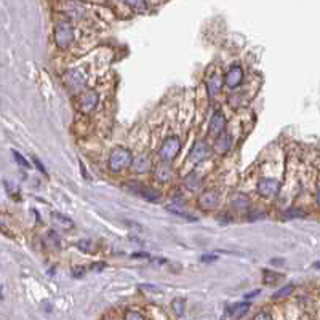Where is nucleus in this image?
Here are the masks:
<instances>
[{
	"label": "nucleus",
	"mask_w": 320,
	"mask_h": 320,
	"mask_svg": "<svg viewBox=\"0 0 320 320\" xmlns=\"http://www.w3.org/2000/svg\"><path fill=\"white\" fill-rule=\"evenodd\" d=\"M51 218H53V223L56 224L58 228H61L63 231H71L74 229V221L69 218V216L63 215V213H51Z\"/></svg>",
	"instance_id": "4468645a"
},
{
	"label": "nucleus",
	"mask_w": 320,
	"mask_h": 320,
	"mask_svg": "<svg viewBox=\"0 0 320 320\" xmlns=\"http://www.w3.org/2000/svg\"><path fill=\"white\" fill-rule=\"evenodd\" d=\"M304 216H306V213L302 210H299V208H290V210H287L283 213L285 220H296V218H304Z\"/></svg>",
	"instance_id": "aec40b11"
},
{
	"label": "nucleus",
	"mask_w": 320,
	"mask_h": 320,
	"mask_svg": "<svg viewBox=\"0 0 320 320\" xmlns=\"http://www.w3.org/2000/svg\"><path fill=\"white\" fill-rule=\"evenodd\" d=\"M98 93L93 90H83L79 98H77V106H79V111L82 114H91V112L96 109L98 106Z\"/></svg>",
	"instance_id": "20e7f679"
},
{
	"label": "nucleus",
	"mask_w": 320,
	"mask_h": 320,
	"mask_svg": "<svg viewBox=\"0 0 320 320\" xmlns=\"http://www.w3.org/2000/svg\"><path fill=\"white\" fill-rule=\"evenodd\" d=\"M232 148V136L226 132H223L220 136H216V144H215V151L224 155L228 154L229 149Z\"/></svg>",
	"instance_id": "f8f14e48"
},
{
	"label": "nucleus",
	"mask_w": 320,
	"mask_h": 320,
	"mask_svg": "<svg viewBox=\"0 0 320 320\" xmlns=\"http://www.w3.org/2000/svg\"><path fill=\"white\" fill-rule=\"evenodd\" d=\"M171 309L178 317L184 315V309H186V301L183 298H175L171 301Z\"/></svg>",
	"instance_id": "f3484780"
},
{
	"label": "nucleus",
	"mask_w": 320,
	"mask_h": 320,
	"mask_svg": "<svg viewBox=\"0 0 320 320\" xmlns=\"http://www.w3.org/2000/svg\"><path fill=\"white\" fill-rule=\"evenodd\" d=\"M181 151V140L178 136H168L165 141L162 143V148L159 151V155L162 160L171 162L173 159H176V155Z\"/></svg>",
	"instance_id": "7ed1b4c3"
},
{
	"label": "nucleus",
	"mask_w": 320,
	"mask_h": 320,
	"mask_svg": "<svg viewBox=\"0 0 320 320\" xmlns=\"http://www.w3.org/2000/svg\"><path fill=\"white\" fill-rule=\"evenodd\" d=\"M198 206L203 210H213L220 203V192L216 189H206L198 195Z\"/></svg>",
	"instance_id": "423d86ee"
},
{
	"label": "nucleus",
	"mask_w": 320,
	"mask_h": 320,
	"mask_svg": "<svg viewBox=\"0 0 320 320\" xmlns=\"http://www.w3.org/2000/svg\"><path fill=\"white\" fill-rule=\"evenodd\" d=\"M258 194H261L263 197H274L275 194L279 192L280 184L277 179H272V178H263L258 181Z\"/></svg>",
	"instance_id": "0eeeda50"
},
{
	"label": "nucleus",
	"mask_w": 320,
	"mask_h": 320,
	"mask_svg": "<svg viewBox=\"0 0 320 320\" xmlns=\"http://www.w3.org/2000/svg\"><path fill=\"white\" fill-rule=\"evenodd\" d=\"M122 2H125L130 8H133L136 12H143L148 7V0H122Z\"/></svg>",
	"instance_id": "6ab92c4d"
},
{
	"label": "nucleus",
	"mask_w": 320,
	"mask_h": 320,
	"mask_svg": "<svg viewBox=\"0 0 320 320\" xmlns=\"http://www.w3.org/2000/svg\"><path fill=\"white\" fill-rule=\"evenodd\" d=\"M315 200H317V205L320 206V187L317 189V194H315Z\"/></svg>",
	"instance_id": "7c9ffc66"
},
{
	"label": "nucleus",
	"mask_w": 320,
	"mask_h": 320,
	"mask_svg": "<svg viewBox=\"0 0 320 320\" xmlns=\"http://www.w3.org/2000/svg\"><path fill=\"white\" fill-rule=\"evenodd\" d=\"M314 267H320V263H315V264H314Z\"/></svg>",
	"instance_id": "2f4dec72"
},
{
	"label": "nucleus",
	"mask_w": 320,
	"mask_h": 320,
	"mask_svg": "<svg viewBox=\"0 0 320 320\" xmlns=\"http://www.w3.org/2000/svg\"><path fill=\"white\" fill-rule=\"evenodd\" d=\"M255 318H256V320H259V318H272V315H271L269 312H261V314H256Z\"/></svg>",
	"instance_id": "cd10ccee"
},
{
	"label": "nucleus",
	"mask_w": 320,
	"mask_h": 320,
	"mask_svg": "<svg viewBox=\"0 0 320 320\" xmlns=\"http://www.w3.org/2000/svg\"><path fill=\"white\" fill-rule=\"evenodd\" d=\"M154 178H155V181H159V183H170L173 179V170L168 165V162L162 160V163H159V165L155 167Z\"/></svg>",
	"instance_id": "9b49d317"
},
{
	"label": "nucleus",
	"mask_w": 320,
	"mask_h": 320,
	"mask_svg": "<svg viewBox=\"0 0 320 320\" xmlns=\"http://www.w3.org/2000/svg\"><path fill=\"white\" fill-rule=\"evenodd\" d=\"M133 154L130 149L122 148V146H116L109 155V170L112 173H120L125 168H130L133 165Z\"/></svg>",
	"instance_id": "f257e3e1"
},
{
	"label": "nucleus",
	"mask_w": 320,
	"mask_h": 320,
	"mask_svg": "<svg viewBox=\"0 0 320 320\" xmlns=\"http://www.w3.org/2000/svg\"><path fill=\"white\" fill-rule=\"evenodd\" d=\"M282 277V275L280 274H274L272 271H266L264 272V280L267 282V283H275V280H279Z\"/></svg>",
	"instance_id": "5701e85b"
},
{
	"label": "nucleus",
	"mask_w": 320,
	"mask_h": 320,
	"mask_svg": "<svg viewBox=\"0 0 320 320\" xmlns=\"http://www.w3.org/2000/svg\"><path fill=\"white\" fill-rule=\"evenodd\" d=\"M104 267H106V264H104V263H94V264H91V266H90V269H91V271H94V272H99L101 269H104Z\"/></svg>",
	"instance_id": "a878e982"
},
{
	"label": "nucleus",
	"mask_w": 320,
	"mask_h": 320,
	"mask_svg": "<svg viewBox=\"0 0 320 320\" xmlns=\"http://www.w3.org/2000/svg\"><path fill=\"white\" fill-rule=\"evenodd\" d=\"M242 82H244V69L237 64L232 66L226 72V75H224V85L231 90L237 88L239 85H242Z\"/></svg>",
	"instance_id": "6e6552de"
},
{
	"label": "nucleus",
	"mask_w": 320,
	"mask_h": 320,
	"mask_svg": "<svg viewBox=\"0 0 320 320\" xmlns=\"http://www.w3.org/2000/svg\"><path fill=\"white\" fill-rule=\"evenodd\" d=\"M250 304L248 302H236V304L228 306V315L231 317H242L248 312Z\"/></svg>",
	"instance_id": "2eb2a0df"
},
{
	"label": "nucleus",
	"mask_w": 320,
	"mask_h": 320,
	"mask_svg": "<svg viewBox=\"0 0 320 320\" xmlns=\"http://www.w3.org/2000/svg\"><path fill=\"white\" fill-rule=\"evenodd\" d=\"M53 37H55V43L58 48L66 50L67 47L72 45V42L75 39V34H74V28L72 24L69 21H59L55 26V32H53Z\"/></svg>",
	"instance_id": "f03ea898"
},
{
	"label": "nucleus",
	"mask_w": 320,
	"mask_h": 320,
	"mask_svg": "<svg viewBox=\"0 0 320 320\" xmlns=\"http://www.w3.org/2000/svg\"><path fill=\"white\" fill-rule=\"evenodd\" d=\"M133 167H135V171H138V173H146L152 168V163L146 155H141L140 159L133 160Z\"/></svg>",
	"instance_id": "dca6fc26"
},
{
	"label": "nucleus",
	"mask_w": 320,
	"mask_h": 320,
	"mask_svg": "<svg viewBox=\"0 0 320 320\" xmlns=\"http://www.w3.org/2000/svg\"><path fill=\"white\" fill-rule=\"evenodd\" d=\"M132 258H149L148 253H133Z\"/></svg>",
	"instance_id": "c756f323"
},
{
	"label": "nucleus",
	"mask_w": 320,
	"mask_h": 320,
	"mask_svg": "<svg viewBox=\"0 0 320 320\" xmlns=\"http://www.w3.org/2000/svg\"><path fill=\"white\" fill-rule=\"evenodd\" d=\"M34 163H36V167L39 168V171L42 173V175H45V176H48V173H47V168H45V167H43V163L40 162V159L37 157V155H36V157H34Z\"/></svg>",
	"instance_id": "393cba45"
},
{
	"label": "nucleus",
	"mask_w": 320,
	"mask_h": 320,
	"mask_svg": "<svg viewBox=\"0 0 320 320\" xmlns=\"http://www.w3.org/2000/svg\"><path fill=\"white\" fill-rule=\"evenodd\" d=\"M135 194L138 195H141L143 198H146V200H149V202H159L160 198H162V194L157 191V189H154L151 186H141V184H136L135 189L133 187H130Z\"/></svg>",
	"instance_id": "9d476101"
},
{
	"label": "nucleus",
	"mask_w": 320,
	"mask_h": 320,
	"mask_svg": "<svg viewBox=\"0 0 320 320\" xmlns=\"http://www.w3.org/2000/svg\"><path fill=\"white\" fill-rule=\"evenodd\" d=\"M293 290H295V285L293 283H287L285 285V287H282V288H279L277 291L274 293V299H283V298H288L291 293H293Z\"/></svg>",
	"instance_id": "a211bd4d"
},
{
	"label": "nucleus",
	"mask_w": 320,
	"mask_h": 320,
	"mask_svg": "<svg viewBox=\"0 0 320 320\" xmlns=\"http://www.w3.org/2000/svg\"><path fill=\"white\" fill-rule=\"evenodd\" d=\"M216 259H218V256H216V255H203L202 256L203 263H213V261H216Z\"/></svg>",
	"instance_id": "bb28decb"
},
{
	"label": "nucleus",
	"mask_w": 320,
	"mask_h": 320,
	"mask_svg": "<svg viewBox=\"0 0 320 320\" xmlns=\"http://www.w3.org/2000/svg\"><path fill=\"white\" fill-rule=\"evenodd\" d=\"M125 318H128V320H144L146 315H143L140 312H133V310H128V312L125 314Z\"/></svg>",
	"instance_id": "b1692460"
},
{
	"label": "nucleus",
	"mask_w": 320,
	"mask_h": 320,
	"mask_svg": "<svg viewBox=\"0 0 320 320\" xmlns=\"http://www.w3.org/2000/svg\"><path fill=\"white\" fill-rule=\"evenodd\" d=\"M12 154H13V157H15L16 163H18V165H20V167H23V168H31V165H29V162H28V160H26V159L23 157V155H21V154L18 152V151H13Z\"/></svg>",
	"instance_id": "412c9836"
},
{
	"label": "nucleus",
	"mask_w": 320,
	"mask_h": 320,
	"mask_svg": "<svg viewBox=\"0 0 320 320\" xmlns=\"http://www.w3.org/2000/svg\"><path fill=\"white\" fill-rule=\"evenodd\" d=\"M259 293H261V290H255V291H252V293H247L245 298H247V299H252V298H255L256 295H259Z\"/></svg>",
	"instance_id": "c85d7f7f"
},
{
	"label": "nucleus",
	"mask_w": 320,
	"mask_h": 320,
	"mask_svg": "<svg viewBox=\"0 0 320 320\" xmlns=\"http://www.w3.org/2000/svg\"><path fill=\"white\" fill-rule=\"evenodd\" d=\"M210 152H211V149H210L208 143H206V141H197L192 146V149H191V152H189V155H187V162L192 163V165H197V163L203 162L206 157H208Z\"/></svg>",
	"instance_id": "39448f33"
},
{
	"label": "nucleus",
	"mask_w": 320,
	"mask_h": 320,
	"mask_svg": "<svg viewBox=\"0 0 320 320\" xmlns=\"http://www.w3.org/2000/svg\"><path fill=\"white\" fill-rule=\"evenodd\" d=\"M224 127H226V119H224V116L220 111H215L211 119H210V124H208L210 135L211 136H220L224 132Z\"/></svg>",
	"instance_id": "1a4fd4ad"
},
{
	"label": "nucleus",
	"mask_w": 320,
	"mask_h": 320,
	"mask_svg": "<svg viewBox=\"0 0 320 320\" xmlns=\"http://www.w3.org/2000/svg\"><path fill=\"white\" fill-rule=\"evenodd\" d=\"M223 83H224V79H221L218 72L211 74L208 79H206V88H208V93H210L211 98L215 96V94H218L221 91Z\"/></svg>",
	"instance_id": "ddd939ff"
},
{
	"label": "nucleus",
	"mask_w": 320,
	"mask_h": 320,
	"mask_svg": "<svg viewBox=\"0 0 320 320\" xmlns=\"http://www.w3.org/2000/svg\"><path fill=\"white\" fill-rule=\"evenodd\" d=\"M186 186L194 191V189H197L198 186H200V181H198V178H195V175L192 173V175H189V176L186 178Z\"/></svg>",
	"instance_id": "4be33fe9"
}]
</instances>
